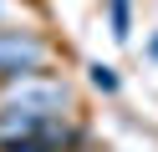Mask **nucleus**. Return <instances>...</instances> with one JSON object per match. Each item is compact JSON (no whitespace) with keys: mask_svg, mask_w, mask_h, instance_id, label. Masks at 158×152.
I'll return each instance as SVG.
<instances>
[{"mask_svg":"<svg viewBox=\"0 0 158 152\" xmlns=\"http://www.w3.org/2000/svg\"><path fill=\"white\" fill-rule=\"evenodd\" d=\"M72 111V86L61 76H21L5 81V107H0V132H36L51 117H66Z\"/></svg>","mask_w":158,"mask_h":152,"instance_id":"f257e3e1","label":"nucleus"},{"mask_svg":"<svg viewBox=\"0 0 158 152\" xmlns=\"http://www.w3.org/2000/svg\"><path fill=\"white\" fill-rule=\"evenodd\" d=\"M51 61V41L36 30H0V81H21L46 71Z\"/></svg>","mask_w":158,"mask_h":152,"instance_id":"f03ea898","label":"nucleus"},{"mask_svg":"<svg viewBox=\"0 0 158 152\" xmlns=\"http://www.w3.org/2000/svg\"><path fill=\"white\" fill-rule=\"evenodd\" d=\"M107 30H112L117 46L133 41V0H107Z\"/></svg>","mask_w":158,"mask_h":152,"instance_id":"7ed1b4c3","label":"nucleus"},{"mask_svg":"<svg viewBox=\"0 0 158 152\" xmlns=\"http://www.w3.org/2000/svg\"><path fill=\"white\" fill-rule=\"evenodd\" d=\"M87 81H92L102 96H117V86H123V81H117V71L107 66V61H92V66H87Z\"/></svg>","mask_w":158,"mask_h":152,"instance_id":"20e7f679","label":"nucleus"},{"mask_svg":"<svg viewBox=\"0 0 158 152\" xmlns=\"http://www.w3.org/2000/svg\"><path fill=\"white\" fill-rule=\"evenodd\" d=\"M148 61H158V36H153V41H148Z\"/></svg>","mask_w":158,"mask_h":152,"instance_id":"39448f33","label":"nucleus"},{"mask_svg":"<svg viewBox=\"0 0 158 152\" xmlns=\"http://www.w3.org/2000/svg\"><path fill=\"white\" fill-rule=\"evenodd\" d=\"M0 15H5V0H0Z\"/></svg>","mask_w":158,"mask_h":152,"instance_id":"423d86ee","label":"nucleus"}]
</instances>
